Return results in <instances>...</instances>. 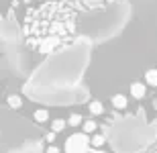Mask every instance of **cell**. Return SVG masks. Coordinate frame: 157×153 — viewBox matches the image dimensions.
Listing matches in <instances>:
<instances>
[{"label":"cell","mask_w":157,"mask_h":153,"mask_svg":"<svg viewBox=\"0 0 157 153\" xmlns=\"http://www.w3.org/2000/svg\"><path fill=\"white\" fill-rule=\"evenodd\" d=\"M104 141H106V139H104V135H94V137H92V145H94V147L102 145Z\"/></svg>","instance_id":"obj_7"},{"label":"cell","mask_w":157,"mask_h":153,"mask_svg":"<svg viewBox=\"0 0 157 153\" xmlns=\"http://www.w3.org/2000/svg\"><path fill=\"white\" fill-rule=\"evenodd\" d=\"M80 31V12L63 0H43L23 18V39L33 53L51 55L71 47Z\"/></svg>","instance_id":"obj_1"},{"label":"cell","mask_w":157,"mask_h":153,"mask_svg":"<svg viewBox=\"0 0 157 153\" xmlns=\"http://www.w3.org/2000/svg\"><path fill=\"white\" fill-rule=\"evenodd\" d=\"M90 110H92V114H102L104 112V106L100 104V102H92L90 104Z\"/></svg>","instance_id":"obj_6"},{"label":"cell","mask_w":157,"mask_h":153,"mask_svg":"<svg viewBox=\"0 0 157 153\" xmlns=\"http://www.w3.org/2000/svg\"><path fill=\"white\" fill-rule=\"evenodd\" d=\"M63 2H67L71 8H76L80 14H92V12L104 10L114 0H63Z\"/></svg>","instance_id":"obj_2"},{"label":"cell","mask_w":157,"mask_h":153,"mask_svg":"<svg viewBox=\"0 0 157 153\" xmlns=\"http://www.w3.org/2000/svg\"><path fill=\"white\" fill-rule=\"evenodd\" d=\"M145 94H147L145 84H141V82H135V84H131V96H133V98L141 100V98H145Z\"/></svg>","instance_id":"obj_3"},{"label":"cell","mask_w":157,"mask_h":153,"mask_svg":"<svg viewBox=\"0 0 157 153\" xmlns=\"http://www.w3.org/2000/svg\"><path fill=\"white\" fill-rule=\"evenodd\" d=\"M112 106H114V108H121V110H124V108L128 106L127 96H122V94H114V96H112Z\"/></svg>","instance_id":"obj_4"},{"label":"cell","mask_w":157,"mask_h":153,"mask_svg":"<svg viewBox=\"0 0 157 153\" xmlns=\"http://www.w3.org/2000/svg\"><path fill=\"white\" fill-rule=\"evenodd\" d=\"M145 82L151 84V86H157V70H149L145 74Z\"/></svg>","instance_id":"obj_5"}]
</instances>
